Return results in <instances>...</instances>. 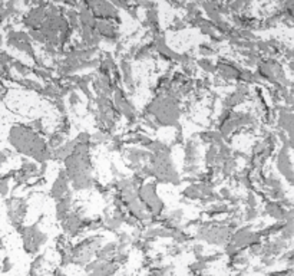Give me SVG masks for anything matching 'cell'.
I'll list each match as a JSON object with an SVG mask.
<instances>
[{
    "label": "cell",
    "instance_id": "obj_1",
    "mask_svg": "<svg viewBox=\"0 0 294 276\" xmlns=\"http://www.w3.org/2000/svg\"><path fill=\"white\" fill-rule=\"evenodd\" d=\"M180 101L181 98L172 94H158V97L145 106L144 114L151 115L158 127H178L182 114Z\"/></svg>",
    "mask_w": 294,
    "mask_h": 276
},
{
    "label": "cell",
    "instance_id": "obj_2",
    "mask_svg": "<svg viewBox=\"0 0 294 276\" xmlns=\"http://www.w3.org/2000/svg\"><path fill=\"white\" fill-rule=\"evenodd\" d=\"M149 167L152 171V177L161 184H174L178 186L181 183V176L174 167L171 152H158L151 154Z\"/></svg>",
    "mask_w": 294,
    "mask_h": 276
},
{
    "label": "cell",
    "instance_id": "obj_3",
    "mask_svg": "<svg viewBox=\"0 0 294 276\" xmlns=\"http://www.w3.org/2000/svg\"><path fill=\"white\" fill-rule=\"evenodd\" d=\"M105 243V236L102 234H90L73 245V263L78 266H86L96 256L102 245Z\"/></svg>",
    "mask_w": 294,
    "mask_h": 276
},
{
    "label": "cell",
    "instance_id": "obj_4",
    "mask_svg": "<svg viewBox=\"0 0 294 276\" xmlns=\"http://www.w3.org/2000/svg\"><path fill=\"white\" fill-rule=\"evenodd\" d=\"M18 232L21 234L22 243H23V251L27 255L36 256L43 246L47 242V234L41 230L39 227V222L29 225V226H23L18 227Z\"/></svg>",
    "mask_w": 294,
    "mask_h": 276
},
{
    "label": "cell",
    "instance_id": "obj_5",
    "mask_svg": "<svg viewBox=\"0 0 294 276\" xmlns=\"http://www.w3.org/2000/svg\"><path fill=\"white\" fill-rule=\"evenodd\" d=\"M138 196L145 204L147 210L154 217H158L165 210V204L158 196V181H142V184L138 187Z\"/></svg>",
    "mask_w": 294,
    "mask_h": 276
},
{
    "label": "cell",
    "instance_id": "obj_6",
    "mask_svg": "<svg viewBox=\"0 0 294 276\" xmlns=\"http://www.w3.org/2000/svg\"><path fill=\"white\" fill-rule=\"evenodd\" d=\"M4 206H6V214L10 225L16 229L21 227L24 223V219L27 214V207H29L27 200L24 197H18V196L6 197Z\"/></svg>",
    "mask_w": 294,
    "mask_h": 276
},
{
    "label": "cell",
    "instance_id": "obj_7",
    "mask_svg": "<svg viewBox=\"0 0 294 276\" xmlns=\"http://www.w3.org/2000/svg\"><path fill=\"white\" fill-rule=\"evenodd\" d=\"M61 225H62L63 233L68 237H76L84 230H86L88 219L84 217V214L79 210H73V212L70 210L61 220Z\"/></svg>",
    "mask_w": 294,
    "mask_h": 276
},
{
    "label": "cell",
    "instance_id": "obj_8",
    "mask_svg": "<svg viewBox=\"0 0 294 276\" xmlns=\"http://www.w3.org/2000/svg\"><path fill=\"white\" fill-rule=\"evenodd\" d=\"M47 18V1L35 4L30 7L22 18V25L29 30V29H39L42 26L45 19Z\"/></svg>",
    "mask_w": 294,
    "mask_h": 276
},
{
    "label": "cell",
    "instance_id": "obj_9",
    "mask_svg": "<svg viewBox=\"0 0 294 276\" xmlns=\"http://www.w3.org/2000/svg\"><path fill=\"white\" fill-rule=\"evenodd\" d=\"M112 101H113V105L118 109V112L121 115H124L128 121H135L136 120V109L134 104L131 102V100L126 97V94L121 89V88H116L113 95H112Z\"/></svg>",
    "mask_w": 294,
    "mask_h": 276
},
{
    "label": "cell",
    "instance_id": "obj_10",
    "mask_svg": "<svg viewBox=\"0 0 294 276\" xmlns=\"http://www.w3.org/2000/svg\"><path fill=\"white\" fill-rule=\"evenodd\" d=\"M92 88H93V92L96 95H104V97H111L113 95L115 89L119 88L113 84L112 78L109 75H105V74H101V72H95L92 75Z\"/></svg>",
    "mask_w": 294,
    "mask_h": 276
},
{
    "label": "cell",
    "instance_id": "obj_11",
    "mask_svg": "<svg viewBox=\"0 0 294 276\" xmlns=\"http://www.w3.org/2000/svg\"><path fill=\"white\" fill-rule=\"evenodd\" d=\"M217 76L223 81H240V72L243 69L241 65L226 59H220L217 64Z\"/></svg>",
    "mask_w": 294,
    "mask_h": 276
},
{
    "label": "cell",
    "instance_id": "obj_12",
    "mask_svg": "<svg viewBox=\"0 0 294 276\" xmlns=\"http://www.w3.org/2000/svg\"><path fill=\"white\" fill-rule=\"evenodd\" d=\"M95 29L98 30V33L102 36V39L109 42L111 45H116L121 33L118 30V26L113 23V21H106V19H98Z\"/></svg>",
    "mask_w": 294,
    "mask_h": 276
},
{
    "label": "cell",
    "instance_id": "obj_13",
    "mask_svg": "<svg viewBox=\"0 0 294 276\" xmlns=\"http://www.w3.org/2000/svg\"><path fill=\"white\" fill-rule=\"evenodd\" d=\"M131 58L129 55L124 56L119 62V69H121V75H122V84L129 92H134L135 89V79H134V71H132V65L129 62Z\"/></svg>",
    "mask_w": 294,
    "mask_h": 276
},
{
    "label": "cell",
    "instance_id": "obj_14",
    "mask_svg": "<svg viewBox=\"0 0 294 276\" xmlns=\"http://www.w3.org/2000/svg\"><path fill=\"white\" fill-rule=\"evenodd\" d=\"M78 146V141L76 138L73 140H69V141H65L62 146L56 147V149L52 150V161H65Z\"/></svg>",
    "mask_w": 294,
    "mask_h": 276
},
{
    "label": "cell",
    "instance_id": "obj_15",
    "mask_svg": "<svg viewBox=\"0 0 294 276\" xmlns=\"http://www.w3.org/2000/svg\"><path fill=\"white\" fill-rule=\"evenodd\" d=\"M277 169L287 180H290V181L293 180V170H292V164H290L287 149H281L280 152L277 154Z\"/></svg>",
    "mask_w": 294,
    "mask_h": 276
},
{
    "label": "cell",
    "instance_id": "obj_16",
    "mask_svg": "<svg viewBox=\"0 0 294 276\" xmlns=\"http://www.w3.org/2000/svg\"><path fill=\"white\" fill-rule=\"evenodd\" d=\"M72 206H73V191L69 190L63 196L62 199H59V200L56 201V210H55V213H56V219L61 222L63 217L70 212Z\"/></svg>",
    "mask_w": 294,
    "mask_h": 276
},
{
    "label": "cell",
    "instance_id": "obj_17",
    "mask_svg": "<svg viewBox=\"0 0 294 276\" xmlns=\"http://www.w3.org/2000/svg\"><path fill=\"white\" fill-rule=\"evenodd\" d=\"M197 137H198V134L195 135V138L192 137L185 143V147H184V161H185V164H194V163L198 161L200 149H198Z\"/></svg>",
    "mask_w": 294,
    "mask_h": 276
},
{
    "label": "cell",
    "instance_id": "obj_18",
    "mask_svg": "<svg viewBox=\"0 0 294 276\" xmlns=\"http://www.w3.org/2000/svg\"><path fill=\"white\" fill-rule=\"evenodd\" d=\"M247 95H244V94H241L240 91H237V89H234L231 94H228L226 98H224V101H223V106H227V108H235V106L241 105V104H244L246 101H247Z\"/></svg>",
    "mask_w": 294,
    "mask_h": 276
},
{
    "label": "cell",
    "instance_id": "obj_19",
    "mask_svg": "<svg viewBox=\"0 0 294 276\" xmlns=\"http://www.w3.org/2000/svg\"><path fill=\"white\" fill-rule=\"evenodd\" d=\"M116 252H118V242H108V243L102 245V248L99 249L96 257H101V259H113L115 255H116Z\"/></svg>",
    "mask_w": 294,
    "mask_h": 276
},
{
    "label": "cell",
    "instance_id": "obj_20",
    "mask_svg": "<svg viewBox=\"0 0 294 276\" xmlns=\"http://www.w3.org/2000/svg\"><path fill=\"white\" fill-rule=\"evenodd\" d=\"M182 197L187 200H201V183H191L182 191Z\"/></svg>",
    "mask_w": 294,
    "mask_h": 276
},
{
    "label": "cell",
    "instance_id": "obj_21",
    "mask_svg": "<svg viewBox=\"0 0 294 276\" xmlns=\"http://www.w3.org/2000/svg\"><path fill=\"white\" fill-rule=\"evenodd\" d=\"M264 212H266V214H269L270 217L277 219V220H281L283 217L286 219V212L281 209L280 204H277V203H274V201H269V203H266Z\"/></svg>",
    "mask_w": 294,
    "mask_h": 276
},
{
    "label": "cell",
    "instance_id": "obj_22",
    "mask_svg": "<svg viewBox=\"0 0 294 276\" xmlns=\"http://www.w3.org/2000/svg\"><path fill=\"white\" fill-rule=\"evenodd\" d=\"M12 69L16 71V74L21 75L22 78H26V76H29L30 74H33V68L29 66V65H26L24 62H22L19 59H15V61L12 62Z\"/></svg>",
    "mask_w": 294,
    "mask_h": 276
},
{
    "label": "cell",
    "instance_id": "obj_23",
    "mask_svg": "<svg viewBox=\"0 0 294 276\" xmlns=\"http://www.w3.org/2000/svg\"><path fill=\"white\" fill-rule=\"evenodd\" d=\"M65 141H66V134L63 131H53L47 138V144L52 150L62 146Z\"/></svg>",
    "mask_w": 294,
    "mask_h": 276
},
{
    "label": "cell",
    "instance_id": "obj_24",
    "mask_svg": "<svg viewBox=\"0 0 294 276\" xmlns=\"http://www.w3.org/2000/svg\"><path fill=\"white\" fill-rule=\"evenodd\" d=\"M237 169H238V163H237V158L235 157H230L227 158L223 164H221V173L224 176H232L237 173Z\"/></svg>",
    "mask_w": 294,
    "mask_h": 276
},
{
    "label": "cell",
    "instance_id": "obj_25",
    "mask_svg": "<svg viewBox=\"0 0 294 276\" xmlns=\"http://www.w3.org/2000/svg\"><path fill=\"white\" fill-rule=\"evenodd\" d=\"M252 0H232L230 3H227L230 6V10H231V15L235 13H243L250 4H251Z\"/></svg>",
    "mask_w": 294,
    "mask_h": 276
},
{
    "label": "cell",
    "instance_id": "obj_26",
    "mask_svg": "<svg viewBox=\"0 0 294 276\" xmlns=\"http://www.w3.org/2000/svg\"><path fill=\"white\" fill-rule=\"evenodd\" d=\"M197 66L200 68V69H203V71H205L207 74H215L217 72V66L215 64L211 61L210 58H200V59H197Z\"/></svg>",
    "mask_w": 294,
    "mask_h": 276
},
{
    "label": "cell",
    "instance_id": "obj_27",
    "mask_svg": "<svg viewBox=\"0 0 294 276\" xmlns=\"http://www.w3.org/2000/svg\"><path fill=\"white\" fill-rule=\"evenodd\" d=\"M43 263H45V255L43 253H38V255L35 256V259L32 260V265H30V271H29V274L30 275H36V274H39V269L43 266Z\"/></svg>",
    "mask_w": 294,
    "mask_h": 276
},
{
    "label": "cell",
    "instance_id": "obj_28",
    "mask_svg": "<svg viewBox=\"0 0 294 276\" xmlns=\"http://www.w3.org/2000/svg\"><path fill=\"white\" fill-rule=\"evenodd\" d=\"M198 53H200L203 58H211L212 55L217 53V50H215V48L211 45V42L201 43V45L198 46Z\"/></svg>",
    "mask_w": 294,
    "mask_h": 276
},
{
    "label": "cell",
    "instance_id": "obj_29",
    "mask_svg": "<svg viewBox=\"0 0 294 276\" xmlns=\"http://www.w3.org/2000/svg\"><path fill=\"white\" fill-rule=\"evenodd\" d=\"M258 210H257V207H250V206H247L246 209H244V213H243V219L244 220H247V222H252V220H255L257 217H258Z\"/></svg>",
    "mask_w": 294,
    "mask_h": 276
},
{
    "label": "cell",
    "instance_id": "obj_30",
    "mask_svg": "<svg viewBox=\"0 0 294 276\" xmlns=\"http://www.w3.org/2000/svg\"><path fill=\"white\" fill-rule=\"evenodd\" d=\"M68 102H69V106H70V108H76V106L82 104L81 95L76 92V89H75V91H72V92L68 95Z\"/></svg>",
    "mask_w": 294,
    "mask_h": 276
},
{
    "label": "cell",
    "instance_id": "obj_31",
    "mask_svg": "<svg viewBox=\"0 0 294 276\" xmlns=\"http://www.w3.org/2000/svg\"><path fill=\"white\" fill-rule=\"evenodd\" d=\"M29 128H32L33 131L39 132V134H43L45 132V125H43L42 118H36V120H32L26 124Z\"/></svg>",
    "mask_w": 294,
    "mask_h": 276
},
{
    "label": "cell",
    "instance_id": "obj_32",
    "mask_svg": "<svg viewBox=\"0 0 294 276\" xmlns=\"http://www.w3.org/2000/svg\"><path fill=\"white\" fill-rule=\"evenodd\" d=\"M13 155V151L12 150H9V149H3V150H0V169L9 161V158Z\"/></svg>",
    "mask_w": 294,
    "mask_h": 276
},
{
    "label": "cell",
    "instance_id": "obj_33",
    "mask_svg": "<svg viewBox=\"0 0 294 276\" xmlns=\"http://www.w3.org/2000/svg\"><path fill=\"white\" fill-rule=\"evenodd\" d=\"M191 251L194 252V255L197 259H203L204 257V253H205V248H204V245H201V243H194V246L191 248Z\"/></svg>",
    "mask_w": 294,
    "mask_h": 276
},
{
    "label": "cell",
    "instance_id": "obj_34",
    "mask_svg": "<svg viewBox=\"0 0 294 276\" xmlns=\"http://www.w3.org/2000/svg\"><path fill=\"white\" fill-rule=\"evenodd\" d=\"M198 173H200V167L197 166V163H194V164H185V166H184V174H187V176H194V177H197Z\"/></svg>",
    "mask_w": 294,
    "mask_h": 276
},
{
    "label": "cell",
    "instance_id": "obj_35",
    "mask_svg": "<svg viewBox=\"0 0 294 276\" xmlns=\"http://www.w3.org/2000/svg\"><path fill=\"white\" fill-rule=\"evenodd\" d=\"M53 105H55V108H56L61 114H65L66 109H68V104H65V98H63V97H59V98L53 100Z\"/></svg>",
    "mask_w": 294,
    "mask_h": 276
},
{
    "label": "cell",
    "instance_id": "obj_36",
    "mask_svg": "<svg viewBox=\"0 0 294 276\" xmlns=\"http://www.w3.org/2000/svg\"><path fill=\"white\" fill-rule=\"evenodd\" d=\"M75 138H76V141L81 143V144H92V141H90V134L86 132V131H81Z\"/></svg>",
    "mask_w": 294,
    "mask_h": 276
},
{
    "label": "cell",
    "instance_id": "obj_37",
    "mask_svg": "<svg viewBox=\"0 0 294 276\" xmlns=\"http://www.w3.org/2000/svg\"><path fill=\"white\" fill-rule=\"evenodd\" d=\"M246 204L247 206H250V207H257V204H258V200H257V194L255 193H252L250 191L247 196H246Z\"/></svg>",
    "mask_w": 294,
    "mask_h": 276
},
{
    "label": "cell",
    "instance_id": "obj_38",
    "mask_svg": "<svg viewBox=\"0 0 294 276\" xmlns=\"http://www.w3.org/2000/svg\"><path fill=\"white\" fill-rule=\"evenodd\" d=\"M218 193H220L221 199H223V200H226V201H228V200L231 199V196H232L231 190H230L228 187H223V189L218 191Z\"/></svg>",
    "mask_w": 294,
    "mask_h": 276
},
{
    "label": "cell",
    "instance_id": "obj_39",
    "mask_svg": "<svg viewBox=\"0 0 294 276\" xmlns=\"http://www.w3.org/2000/svg\"><path fill=\"white\" fill-rule=\"evenodd\" d=\"M12 268H13V263H12V260H10L9 257H4V260H3V266H1V272L7 274V272H9Z\"/></svg>",
    "mask_w": 294,
    "mask_h": 276
},
{
    "label": "cell",
    "instance_id": "obj_40",
    "mask_svg": "<svg viewBox=\"0 0 294 276\" xmlns=\"http://www.w3.org/2000/svg\"><path fill=\"white\" fill-rule=\"evenodd\" d=\"M3 43H4V38H3V35L0 33V49H1V46H3Z\"/></svg>",
    "mask_w": 294,
    "mask_h": 276
},
{
    "label": "cell",
    "instance_id": "obj_41",
    "mask_svg": "<svg viewBox=\"0 0 294 276\" xmlns=\"http://www.w3.org/2000/svg\"><path fill=\"white\" fill-rule=\"evenodd\" d=\"M32 1H33L35 4H39V3H43L45 0H32Z\"/></svg>",
    "mask_w": 294,
    "mask_h": 276
},
{
    "label": "cell",
    "instance_id": "obj_42",
    "mask_svg": "<svg viewBox=\"0 0 294 276\" xmlns=\"http://www.w3.org/2000/svg\"><path fill=\"white\" fill-rule=\"evenodd\" d=\"M195 1H198V3H201V1H204V0H195Z\"/></svg>",
    "mask_w": 294,
    "mask_h": 276
}]
</instances>
